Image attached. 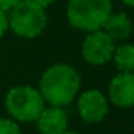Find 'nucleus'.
<instances>
[{
	"label": "nucleus",
	"instance_id": "f257e3e1",
	"mask_svg": "<svg viewBox=\"0 0 134 134\" xmlns=\"http://www.w3.org/2000/svg\"><path fill=\"white\" fill-rule=\"evenodd\" d=\"M81 86L78 72L69 64L50 66L41 76L39 92L44 101L52 106H64L72 103Z\"/></svg>",
	"mask_w": 134,
	"mask_h": 134
},
{
	"label": "nucleus",
	"instance_id": "f03ea898",
	"mask_svg": "<svg viewBox=\"0 0 134 134\" xmlns=\"http://www.w3.org/2000/svg\"><path fill=\"white\" fill-rule=\"evenodd\" d=\"M111 13V0H69L67 5L69 24L87 33L101 30Z\"/></svg>",
	"mask_w": 134,
	"mask_h": 134
},
{
	"label": "nucleus",
	"instance_id": "7ed1b4c3",
	"mask_svg": "<svg viewBox=\"0 0 134 134\" xmlns=\"http://www.w3.org/2000/svg\"><path fill=\"white\" fill-rule=\"evenodd\" d=\"M45 101L41 92L30 86H16L8 91L5 106L8 114L17 122H36L44 111Z\"/></svg>",
	"mask_w": 134,
	"mask_h": 134
},
{
	"label": "nucleus",
	"instance_id": "20e7f679",
	"mask_svg": "<svg viewBox=\"0 0 134 134\" xmlns=\"http://www.w3.org/2000/svg\"><path fill=\"white\" fill-rule=\"evenodd\" d=\"M47 25L45 8H41L28 0H20L8 17V27L24 39L37 37Z\"/></svg>",
	"mask_w": 134,
	"mask_h": 134
},
{
	"label": "nucleus",
	"instance_id": "39448f33",
	"mask_svg": "<svg viewBox=\"0 0 134 134\" xmlns=\"http://www.w3.org/2000/svg\"><path fill=\"white\" fill-rule=\"evenodd\" d=\"M114 48H115L114 41L103 30H97V31H91L86 36L81 53L86 63L92 66H103L112 59Z\"/></svg>",
	"mask_w": 134,
	"mask_h": 134
},
{
	"label": "nucleus",
	"instance_id": "423d86ee",
	"mask_svg": "<svg viewBox=\"0 0 134 134\" xmlns=\"http://www.w3.org/2000/svg\"><path fill=\"white\" fill-rule=\"evenodd\" d=\"M78 112L86 123H100L108 115V100L97 89L86 91L78 98Z\"/></svg>",
	"mask_w": 134,
	"mask_h": 134
},
{
	"label": "nucleus",
	"instance_id": "0eeeda50",
	"mask_svg": "<svg viewBox=\"0 0 134 134\" xmlns=\"http://www.w3.org/2000/svg\"><path fill=\"white\" fill-rule=\"evenodd\" d=\"M109 100L119 108L134 106V72H120L109 83Z\"/></svg>",
	"mask_w": 134,
	"mask_h": 134
},
{
	"label": "nucleus",
	"instance_id": "6e6552de",
	"mask_svg": "<svg viewBox=\"0 0 134 134\" xmlns=\"http://www.w3.org/2000/svg\"><path fill=\"white\" fill-rule=\"evenodd\" d=\"M36 122L41 134H63L67 131V114L59 106L44 108Z\"/></svg>",
	"mask_w": 134,
	"mask_h": 134
},
{
	"label": "nucleus",
	"instance_id": "1a4fd4ad",
	"mask_svg": "<svg viewBox=\"0 0 134 134\" xmlns=\"http://www.w3.org/2000/svg\"><path fill=\"white\" fill-rule=\"evenodd\" d=\"M103 28L112 41H125L133 33V24L125 13H111Z\"/></svg>",
	"mask_w": 134,
	"mask_h": 134
},
{
	"label": "nucleus",
	"instance_id": "9d476101",
	"mask_svg": "<svg viewBox=\"0 0 134 134\" xmlns=\"http://www.w3.org/2000/svg\"><path fill=\"white\" fill-rule=\"evenodd\" d=\"M112 59L120 72H134V45L122 44L114 48Z\"/></svg>",
	"mask_w": 134,
	"mask_h": 134
},
{
	"label": "nucleus",
	"instance_id": "9b49d317",
	"mask_svg": "<svg viewBox=\"0 0 134 134\" xmlns=\"http://www.w3.org/2000/svg\"><path fill=\"white\" fill-rule=\"evenodd\" d=\"M0 134H22V131L14 120L0 119Z\"/></svg>",
	"mask_w": 134,
	"mask_h": 134
},
{
	"label": "nucleus",
	"instance_id": "f8f14e48",
	"mask_svg": "<svg viewBox=\"0 0 134 134\" xmlns=\"http://www.w3.org/2000/svg\"><path fill=\"white\" fill-rule=\"evenodd\" d=\"M8 30V17L3 9H0V37H3Z\"/></svg>",
	"mask_w": 134,
	"mask_h": 134
},
{
	"label": "nucleus",
	"instance_id": "ddd939ff",
	"mask_svg": "<svg viewBox=\"0 0 134 134\" xmlns=\"http://www.w3.org/2000/svg\"><path fill=\"white\" fill-rule=\"evenodd\" d=\"M20 0H0V9L3 11H8V9H13Z\"/></svg>",
	"mask_w": 134,
	"mask_h": 134
},
{
	"label": "nucleus",
	"instance_id": "4468645a",
	"mask_svg": "<svg viewBox=\"0 0 134 134\" xmlns=\"http://www.w3.org/2000/svg\"><path fill=\"white\" fill-rule=\"evenodd\" d=\"M28 2H31V3H34V5L41 6V8H47V6H50L55 0H28Z\"/></svg>",
	"mask_w": 134,
	"mask_h": 134
},
{
	"label": "nucleus",
	"instance_id": "2eb2a0df",
	"mask_svg": "<svg viewBox=\"0 0 134 134\" xmlns=\"http://www.w3.org/2000/svg\"><path fill=\"white\" fill-rule=\"evenodd\" d=\"M125 5H128V6H133L134 8V0H122Z\"/></svg>",
	"mask_w": 134,
	"mask_h": 134
},
{
	"label": "nucleus",
	"instance_id": "dca6fc26",
	"mask_svg": "<svg viewBox=\"0 0 134 134\" xmlns=\"http://www.w3.org/2000/svg\"><path fill=\"white\" fill-rule=\"evenodd\" d=\"M63 134H78V133H73V131H64Z\"/></svg>",
	"mask_w": 134,
	"mask_h": 134
}]
</instances>
